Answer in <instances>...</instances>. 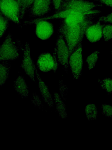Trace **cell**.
<instances>
[{"mask_svg": "<svg viewBox=\"0 0 112 150\" xmlns=\"http://www.w3.org/2000/svg\"><path fill=\"white\" fill-rule=\"evenodd\" d=\"M99 14L98 12L75 11L65 18L60 19L58 32L68 47L69 57L82 44L86 29L95 21L94 18Z\"/></svg>", "mask_w": 112, "mask_h": 150, "instance_id": "1", "label": "cell"}, {"mask_svg": "<svg viewBox=\"0 0 112 150\" xmlns=\"http://www.w3.org/2000/svg\"><path fill=\"white\" fill-rule=\"evenodd\" d=\"M0 12L9 21L20 23V9L18 0H0Z\"/></svg>", "mask_w": 112, "mask_h": 150, "instance_id": "2", "label": "cell"}, {"mask_svg": "<svg viewBox=\"0 0 112 150\" xmlns=\"http://www.w3.org/2000/svg\"><path fill=\"white\" fill-rule=\"evenodd\" d=\"M19 57L18 47L12 40L11 34L9 33L0 45V61L8 62L15 60Z\"/></svg>", "mask_w": 112, "mask_h": 150, "instance_id": "3", "label": "cell"}, {"mask_svg": "<svg viewBox=\"0 0 112 150\" xmlns=\"http://www.w3.org/2000/svg\"><path fill=\"white\" fill-rule=\"evenodd\" d=\"M23 23L25 25L34 24L36 35L42 40H46L50 38L54 32V25L48 20L34 19L25 21Z\"/></svg>", "mask_w": 112, "mask_h": 150, "instance_id": "4", "label": "cell"}, {"mask_svg": "<svg viewBox=\"0 0 112 150\" xmlns=\"http://www.w3.org/2000/svg\"><path fill=\"white\" fill-rule=\"evenodd\" d=\"M58 62L55 49L53 55L48 52L41 53L37 59L36 65L38 68L43 72H47L52 70L56 73L58 66Z\"/></svg>", "mask_w": 112, "mask_h": 150, "instance_id": "5", "label": "cell"}, {"mask_svg": "<svg viewBox=\"0 0 112 150\" xmlns=\"http://www.w3.org/2000/svg\"><path fill=\"white\" fill-rule=\"evenodd\" d=\"M51 0H34L27 11L30 17L36 18L44 17L50 11Z\"/></svg>", "mask_w": 112, "mask_h": 150, "instance_id": "6", "label": "cell"}, {"mask_svg": "<svg viewBox=\"0 0 112 150\" xmlns=\"http://www.w3.org/2000/svg\"><path fill=\"white\" fill-rule=\"evenodd\" d=\"M82 45L78 46L71 54L69 59V64L73 76L76 79L81 75L83 67Z\"/></svg>", "mask_w": 112, "mask_h": 150, "instance_id": "7", "label": "cell"}, {"mask_svg": "<svg viewBox=\"0 0 112 150\" xmlns=\"http://www.w3.org/2000/svg\"><path fill=\"white\" fill-rule=\"evenodd\" d=\"M17 42L19 44L20 48L21 49L23 52V58L20 66L31 80L35 82L34 67L35 66L30 55V48L29 42H26L24 48L23 49L19 40H18Z\"/></svg>", "mask_w": 112, "mask_h": 150, "instance_id": "8", "label": "cell"}, {"mask_svg": "<svg viewBox=\"0 0 112 150\" xmlns=\"http://www.w3.org/2000/svg\"><path fill=\"white\" fill-rule=\"evenodd\" d=\"M55 49L58 62L67 69L69 65V50L64 40L60 35L57 37Z\"/></svg>", "mask_w": 112, "mask_h": 150, "instance_id": "9", "label": "cell"}, {"mask_svg": "<svg viewBox=\"0 0 112 150\" xmlns=\"http://www.w3.org/2000/svg\"><path fill=\"white\" fill-rule=\"evenodd\" d=\"M102 28V24L98 20L87 28L85 34L90 42H96L99 40L103 36Z\"/></svg>", "mask_w": 112, "mask_h": 150, "instance_id": "10", "label": "cell"}, {"mask_svg": "<svg viewBox=\"0 0 112 150\" xmlns=\"http://www.w3.org/2000/svg\"><path fill=\"white\" fill-rule=\"evenodd\" d=\"M35 72L38 81V87L40 93L43 99L50 108L53 107V102L51 95L48 86L40 77L35 66Z\"/></svg>", "mask_w": 112, "mask_h": 150, "instance_id": "11", "label": "cell"}, {"mask_svg": "<svg viewBox=\"0 0 112 150\" xmlns=\"http://www.w3.org/2000/svg\"><path fill=\"white\" fill-rule=\"evenodd\" d=\"M14 88L17 93L22 98L27 97L29 91L24 77L19 76L14 82Z\"/></svg>", "mask_w": 112, "mask_h": 150, "instance_id": "12", "label": "cell"}, {"mask_svg": "<svg viewBox=\"0 0 112 150\" xmlns=\"http://www.w3.org/2000/svg\"><path fill=\"white\" fill-rule=\"evenodd\" d=\"M54 96L56 108L59 115L62 118L65 119L67 117V114L64 102L57 93H54Z\"/></svg>", "mask_w": 112, "mask_h": 150, "instance_id": "13", "label": "cell"}, {"mask_svg": "<svg viewBox=\"0 0 112 150\" xmlns=\"http://www.w3.org/2000/svg\"><path fill=\"white\" fill-rule=\"evenodd\" d=\"M11 64L8 62L0 64V86H3L9 77Z\"/></svg>", "mask_w": 112, "mask_h": 150, "instance_id": "14", "label": "cell"}, {"mask_svg": "<svg viewBox=\"0 0 112 150\" xmlns=\"http://www.w3.org/2000/svg\"><path fill=\"white\" fill-rule=\"evenodd\" d=\"M85 110L86 117L89 120H94L97 118L98 112L95 104L92 103L87 104L85 107Z\"/></svg>", "mask_w": 112, "mask_h": 150, "instance_id": "15", "label": "cell"}, {"mask_svg": "<svg viewBox=\"0 0 112 150\" xmlns=\"http://www.w3.org/2000/svg\"><path fill=\"white\" fill-rule=\"evenodd\" d=\"M20 9V19H22L34 0H18Z\"/></svg>", "mask_w": 112, "mask_h": 150, "instance_id": "16", "label": "cell"}, {"mask_svg": "<svg viewBox=\"0 0 112 150\" xmlns=\"http://www.w3.org/2000/svg\"><path fill=\"white\" fill-rule=\"evenodd\" d=\"M102 34L104 40L108 41L112 37V25L110 23L102 24Z\"/></svg>", "mask_w": 112, "mask_h": 150, "instance_id": "17", "label": "cell"}, {"mask_svg": "<svg viewBox=\"0 0 112 150\" xmlns=\"http://www.w3.org/2000/svg\"><path fill=\"white\" fill-rule=\"evenodd\" d=\"M9 21L0 12V38L5 33L9 26Z\"/></svg>", "mask_w": 112, "mask_h": 150, "instance_id": "18", "label": "cell"}, {"mask_svg": "<svg viewBox=\"0 0 112 150\" xmlns=\"http://www.w3.org/2000/svg\"><path fill=\"white\" fill-rule=\"evenodd\" d=\"M99 53L98 50L95 51L87 58L86 62L89 69H92L94 67L98 58V54Z\"/></svg>", "mask_w": 112, "mask_h": 150, "instance_id": "19", "label": "cell"}, {"mask_svg": "<svg viewBox=\"0 0 112 150\" xmlns=\"http://www.w3.org/2000/svg\"><path fill=\"white\" fill-rule=\"evenodd\" d=\"M112 79L105 78L100 82L101 88L105 90L108 94H111L112 91Z\"/></svg>", "mask_w": 112, "mask_h": 150, "instance_id": "20", "label": "cell"}, {"mask_svg": "<svg viewBox=\"0 0 112 150\" xmlns=\"http://www.w3.org/2000/svg\"><path fill=\"white\" fill-rule=\"evenodd\" d=\"M102 113L106 117H111L112 107L111 105L106 104H102L101 107Z\"/></svg>", "mask_w": 112, "mask_h": 150, "instance_id": "21", "label": "cell"}, {"mask_svg": "<svg viewBox=\"0 0 112 150\" xmlns=\"http://www.w3.org/2000/svg\"><path fill=\"white\" fill-rule=\"evenodd\" d=\"M112 13L111 12L105 16H101L98 18V20L104 23L111 24L112 22Z\"/></svg>", "mask_w": 112, "mask_h": 150, "instance_id": "22", "label": "cell"}, {"mask_svg": "<svg viewBox=\"0 0 112 150\" xmlns=\"http://www.w3.org/2000/svg\"><path fill=\"white\" fill-rule=\"evenodd\" d=\"M32 102L35 106L41 107L42 105L41 100L38 96L36 93H34L32 95Z\"/></svg>", "mask_w": 112, "mask_h": 150, "instance_id": "23", "label": "cell"}, {"mask_svg": "<svg viewBox=\"0 0 112 150\" xmlns=\"http://www.w3.org/2000/svg\"><path fill=\"white\" fill-rule=\"evenodd\" d=\"M112 0H94V1H99L101 4L112 8Z\"/></svg>", "mask_w": 112, "mask_h": 150, "instance_id": "24", "label": "cell"}, {"mask_svg": "<svg viewBox=\"0 0 112 150\" xmlns=\"http://www.w3.org/2000/svg\"><path fill=\"white\" fill-rule=\"evenodd\" d=\"M62 0H51L55 11H57L60 7Z\"/></svg>", "mask_w": 112, "mask_h": 150, "instance_id": "25", "label": "cell"}, {"mask_svg": "<svg viewBox=\"0 0 112 150\" xmlns=\"http://www.w3.org/2000/svg\"><path fill=\"white\" fill-rule=\"evenodd\" d=\"M66 0H62V1H66Z\"/></svg>", "mask_w": 112, "mask_h": 150, "instance_id": "26", "label": "cell"}]
</instances>
